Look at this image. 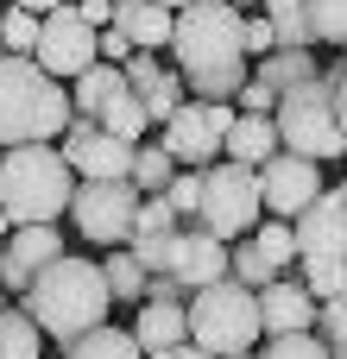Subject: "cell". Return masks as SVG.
I'll use <instances>...</instances> for the list:
<instances>
[{
  "mask_svg": "<svg viewBox=\"0 0 347 359\" xmlns=\"http://www.w3.org/2000/svg\"><path fill=\"white\" fill-rule=\"evenodd\" d=\"M0 359H44V334L25 309H0Z\"/></svg>",
  "mask_w": 347,
  "mask_h": 359,
  "instance_id": "obj_26",
  "label": "cell"
},
{
  "mask_svg": "<svg viewBox=\"0 0 347 359\" xmlns=\"http://www.w3.org/2000/svg\"><path fill=\"white\" fill-rule=\"evenodd\" d=\"M152 359H215V353H202L196 341H177V347H164V353H152Z\"/></svg>",
  "mask_w": 347,
  "mask_h": 359,
  "instance_id": "obj_43",
  "label": "cell"
},
{
  "mask_svg": "<svg viewBox=\"0 0 347 359\" xmlns=\"http://www.w3.org/2000/svg\"><path fill=\"white\" fill-rule=\"evenodd\" d=\"M76 13H82V19L95 25V32H101V25L114 19V0H76Z\"/></svg>",
  "mask_w": 347,
  "mask_h": 359,
  "instance_id": "obj_42",
  "label": "cell"
},
{
  "mask_svg": "<svg viewBox=\"0 0 347 359\" xmlns=\"http://www.w3.org/2000/svg\"><path fill=\"white\" fill-rule=\"evenodd\" d=\"M272 107H278V95H272L259 76H253V82H240V95H234V114H272Z\"/></svg>",
  "mask_w": 347,
  "mask_h": 359,
  "instance_id": "obj_40",
  "label": "cell"
},
{
  "mask_svg": "<svg viewBox=\"0 0 347 359\" xmlns=\"http://www.w3.org/2000/svg\"><path fill=\"white\" fill-rule=\"evenodd\" d=\"M316 334H322V347H347V290L316 303Z\"/></svg>",
  "mask_w": 347,
  "mask_h": 359,
  "instance_id": "obj_37",
  "label": "cell"
},
{
  "mask_svg": "<svg viewBox=\"0 0 347 359\" xmlns=\"http://www.w3.org/2000/svg\"><path fill=\"white\" fill-rule=\"evenodd\" d=\"M139 101H145V120H152V126H164V120L190 101V88H183V76H177V69H164L152 88H139Z\"/></svg>",
  "mask_w": 347,
  "mask_h": 359,
  "instance_id": "obj_29",
  "label": "cell"
},
{
  "mask_svg": "<svg viewBox=\"0 0 347 359\" xmlns=\"http://www.w3.org/2000/svg\"><path fill=\"white\" fill-rule=\"evenodd\" d=\"M95 50H101L107 63H126V57H133V44H126V32H114V25H101V32H95Z\"/></svg>",
  "mask_w": 347,
  "mask_h": 359,
  "instance_id": "obj_41",
  "label": "cell"
},
{
  "mask_svg": "<svg viewBox=\"0 0 347 359\" xmlns=\"http://www.w3.org/2000/svg\"><path fill=\"white\" fill-rule=\"evenodd\" d=\"M259 215H266V202H259V170H253V164H234V158H215V164L202 170V208H196L190 227H202V233H215V240L234 246L240 233L259 227Z\"/></svg>",
  "mask_w": 347,
  "mask_h": 359,
  "instance_id": "obj_7",
  "label": "cell"
},
{
  "mask_svg": "<svg viewBox=\"0 0 347 359\" xmlns=\"http://www.w3.org/2000/svg\"><path fill=\"white\" fill-rule=\"evenodd\" d=\"M240 44H247L253 57L278 50V32H272V19H266V13H240Z\"/></svg>",
  "mask_w": 347,
  "mask_h": 359,
  "instance_id": "obj_38",
  "label": "cell"
},
{
  "mask_svg": "<svg viewBox=\"0 0 347 359\" xmlns=\"http://www.w3.org/2000/svg\"><path fill=\"white\" fill-rule=\"evenodd\" d=\"M322 69H316V50H266L259 57V82L272 88V95H284V88H303V82H316Z\"/></svg>",
  "mask_w": 347,
  "mask_h": 359,
  "instance_id": "obj_21",
  "label": "cell"
},
{
  "mask_svg": "<svg viewBox=\"0 0 347 359\" xmlns=\"http://www.w3.org/2000/svg\"><path fill=\"white\" fill-rule=\"evenodd\" d=\"M221 359H253V353H221Z\"/></svg>",
  "mask_w": 347,
  "mask_h": 359,
  "instance_id": "obj_48",
  "label": "cell"
},
{
  "mask_svg": "<svg viewBox=\"0 0 347 359\" xmlns=\"http://www.w3.org/2000/svg\"><path fill=\"white\" fill-rule=\"evenodd\" d=\"M171 177H177V158H171L164 145H139V151H133V189H139V196H164Z\"/></svg>",
  "mask_w": 347,
  "mask_h": 359,
  "instance_id": "obj_27",
  "label": "cell"
},
{
  "mask_svg": "<svg viewBox=\"0 0 347 359\" xmlns=\"http://www.w3.org/2000/svg\"><path fill=\"white\" fill-rule=\"evenodd\" d=\"M164 202H171L177 221H196V208H202V170H177L171 189H164Z\"/></svg>",
  "mask_w": 347,
  "mask_h": 359,
  "instance_id": "obj_36",
  "label": "cell"
},
{
  "mask_svg": "<svg viewBox=\"0 0 347 359\" xmlns=\"http://www.w3.org/2000/svg\"><path fill=\"white\" fill-rule=\"evenodd\" d=\"M171 6H158V0H114V32H126V44L133 50H171Z\"/></svg>",
  "mask_w": 347,
  "mask_h": 359,
  "instance_id": "obj_17",
  "label": "cell"
},
{
  "mask_svg": "<svg viewBox=\"0 0 347 359\" xmlns=\"http://www.w3.org/2000/svg\"><path fill=\"white\" fill-rule=\"evenodd\" d=\"M253 246L266 252V265H272L278 278H284V271L297 265V233H291V221H278V215H272V221H266V227L253 233Z\"/></svg>",
  "mask_w": 347,
  "mask_h": 359,
  "instance_id": "obj_30",
  "label": "cell"
},
{
  "mask_svg": "<svg viewBox=\"0 0 347 359\" xmlns=\"http://www.w3.org/2000/svg\"><path fill=\"white\" fill-rule=\"evenodd\" d=\"M228 6H259V0H228Z\"/></svg>",
  "mask_w": 347,
  "mask_h": 359,
  "instance_id": "obj_47",
  "label": "cell"
},
{
  "mask_svg": "<svg viewBox=\"0 0 347 359\" xmlns=\"http://www.w3.org/2000/svg\"><path fill=\"white\" fill-rule=\"evenodd\" d=\"M38 19H44V13H25V6L6 0V13H0V50H6V57H32V44H38Z\"/></svg>",
  "mask_w": 347,
  "mask_h": 359,
  "instance_id": "obj_28",
  "label": "cell"
},
{
  "mask_svg": "<svg viewBox=\"0 0 347 359\" xmlns=\"http://www.w3.org/2000/svg\"><path fill=\"white\" fill-rule=\"evenodd\" d=\"M183 221L171 215V202L164 196H139V215H133V240H171Z\"/></svg>",
  "mask_w": 347,
  "mask_h": 359,
  "instance_id": "obj_31",
  "label": "cell"
},
{
  "mask_svg": "<svg viewBox=\"0 0 347 359\" xmlns=\"http://www.w3.org/2000/svg\"><path fill=\"white\" fill-rule=\"evenodd\" d=\"M120 69H126V88H152V82L164 76V63H158L152 50H133V57H126Z\"/></svg>",
  "mask_w": 347,
  "mask_h": 359,
  "instance_id": "obj_39",
  "label": "cell"
},
{
  "mask_svg": "<svg viewBox=\"0 0 347 359\" xmlns=\"http://www.w3.org/2000/svg\"><path fill=\"white\" fill-rule=\"evenodd\" d=\"M228 278H240L247 290H259V284H272L278 271H272V265H266V252L247 240V246H228Z\"/></svg>",
  "mask_w": 347,
  "mask_h": 359,
  "instance_id": "obj_35",
  "label": "cell"
},
{
  "mask_svg": "<svg viewBox=\"0 0 347 359\" xmlns=\"http://www.w3.org/2000/svg\"><path fill=\"white\" fill-rule=\"evenodd\" d=\"M158 6H171V13H177V6H190V0H158Z\"/></svg>",
  "mask_w": 347,
  "mask_h": 359,
  "instance_id": "obj_46",
  "label": "cell"
},
{
  "mask_svg": "<svg viewBox=\"0 0 347 359\" xmlns=\"http://www.w3.org/2000/svg\"><path fill=\"white\" fill-rule=\"evenodd\" d=\"M0 265H6V240H0Z\"/></svg>",
  "mask_w": 347,
  "mask_h": 359,
  "instance_id": "obj_49",
  "label": "cell"
},
{
  "mask_svg": "<svg viewBox=\"0 0 347 359\" xmlns=\"http://www.w3.org/2000/svg\"><path fill=\"white\" fill-rule=\"evenodd\" d=\"M183 316H190V341L215 359L259 347V290H247L240 278H215V284L190 290Z\"/></svg>",
  "mask_w": 347,
  "mask_h": 359,
  "instance_id": "obj_5",
  "label": "cell"
},
{
  "mask_svg": "<svg viewBox=\"0 0 347 359\" xmlns=\"http://www.w3.org/2000/svg\"><path fill=\"white\" fill-rule=\"evenodd\" d=\"M228 126H234V101H183L171 120H164V151L177 158V170H209L228 145Z\"/></svg>",
  "mask_w": 347,
  "mask_h": 359,
  "instance_id": "obj_9",
  "label": "cell"
},
{
  "mask_svg": "<svg viewBox=\"0 0 347 359\" xmlns=\"http://www.w3.org/2000/svg\"><path fill=\"white\" fill-rule=\"evenodd\" d=\"M316 196H322V164H316V158L272 151V158L259 164V202H266V215L297 221V215H303V202H316Z\"/></svg>",
  "mask_w": 347,
  "mask_h": 359,
  "instance_id": "obj_11",
  "label": "cell"
},
{
  "mask_svg": "<svg viewBox=\"0 0 347 359\" xmlns=\"http://www.w3.org/2000/svg\"><path fill=\"white\" fill-rule=\"evenodd\" d=\"M253 359H329V347H322L316 328H310V334H266Z\"/></svg>",
  "mask_w": 347,
  "mask_h": 359,
  "instance_id": "obj_32",
  "label": "cell"
},
{
  "mask_svg": "<svg viewBox=\"0 0 347 359\" xmlns=\"http://www.w3.org/2000/svg\"><path fill=\"white\" fill-rule=\"evenodd\" d=\"M13 6H25V13H51V6H63V0H13Z\"/></svg>",
  "mask_w": 347,
  "mask_h": 359,
  "instance_id": "obj_45",
  "label": "cell"
},
{
  "mask_svg": "<svg viewBox=\"0 0 347 359\" xmlns=\"http://www.w3.org/2000/svg\"><path fill=\"white\" fill-rule=\"evenodd\" d=\"M95 126H101V133H114V139H133V145H139V139H145V126H152V120H145L139 88H120V95L95 114Z\"/></svg>",
  "mask_w": 347,
  "mask_h": 359,
  "instance_id": "obj_24",
  "label": "cell"
},
{
  "mask_svg": "<svg viewBox=\"0 0 347 359\" xmlns=\"http://www.w3.org/2000/svg\"><path fill=\"white\" fill-rule=\"evenodd\" d=\"M76 196V170L63 151L51 145H6L0 158V215L13 227H32V221H57Z\"/></svg>",
  "mask_w": 347,
  "mask_h": 359,
  "instance_id": "obj_4",
  "label": "cell"
},
{
  "mask_svg": "<svg viewBox=\"0 0 347 359\" xmlns=\"http://www.w3.org/2000/svg\"><path fill=\"white\" fill-rule=\"evenodd\" d=\"M70 88L57 76H44L32 57H6L0 50V151L6 145H51L70 126Z\"/></svg>",
  "mask_w": 347,
  "mask_h": 359,
  "instance_id": "obj_3",
  "label": "cell"
},
{
  "mask_svg": "<svg viewBox=\"0 0 347 359\" xmlns=\"http://www.w3.org/2000/svg\"><path fill=\"white\" fill-rule=\"evenodd\" d=\"M310 25H316V44L347 50V0H310Z\"/></svg>",
  "mask_w": 347,
  "mask_h": 359,
  "instance_id": "obj_34",
  "label": "cell"
},
{
  "mask_svg": "<svg viewBox=\"0 0 347 359\" xmlns=\"http://www.w3.org/2000/svg\"><path fill=\"white\" fill-rule=\"evenodd\" d=\"M0 13H6V0H0Z\"/></svg>",
  "mask_w": 347,
  "mask_h": 359,
  "instance_id": "obj_50",
  "label": "cell"
},
{
  "mask_svg": "<svg viewBox=\"0 0 347 359\" xmlns=\"http://www.w3.org/2000/svg\"><path fill=\"white\" fill-rule=\"evenodd\" d=\"M303 290H310L316 303L341 297L347 290V259H303Z\"/></svg>",
  "mask_w": 347,
  "mask_h": 359,
  "instance_id": "obj_33",
  "label": "cell"
},
{
  "mask_svg": "<svg viewBox=\"0 0 347 359\" xmlns=\"http://www.w3.org/2000/svg\"><path fill=\"white\" fill-rule=\"evenodd\" d=\"M120 88H126V69H120V63H107V57H95V63H89V69L70 82V107L95 120V114H101V107H107Z\"/></svg>",
  "mask_w": 347,
  "mask_h": 359,
  "instance_id": "obj_20",
  "label": "cell"
},
{
  "mask_svg": "<svg viewBox=\"0 0 347 359\" xmlns=\"http://www.w3.org/2000/svg\"><path fill=\"white\" fill-rule=\"evenodd\" d=\"M101 50H95V25L63 0V6H51L44 19H38V44H32V63L44 69V76H57V82H76L89 63H95Z\"/></svg>",
  "mask_w": 347,
  "mask_h": 359,
  "instance_id": "obj_10",
  "label": "cell"
},
{
  "mask_svg": "<svg viewBox=\"0 0 347 359\" xmlns=\"http://www.w3.org/2000/svg\"><path fill=\"white\" fill-rule=\"evenodd\" d=\"M171 50L190 101H234L247 82V44H240V6L228 0H190L171 19Z\"/></svg>",
  "mask_w": 347,
  "mask_h": 359,
  "instance_id": "obj_1",
  "label": "cell"
},
{
  "mask_svg": "<svg viewBox=\"0 0 347 359\" xmlns=\"http://www.w3.org/2000/svg\"><path fill=\"white\" fill-rule=\"evenodd\" d=\"M291 233H297V259H347V183L303 202Z\"/></svg>",
  "mask_w": 347,
  "mask_h": 359,
  "instance_id": "obj_13",
  "label": "cell"
},
{
  "mask_svg": "<svg viewBox=\"0 0 347 359\" xmlns=\"http://www.w3.org/2000/svg\"><path fill=\"white\" fill-rule=\"evenodd\" d=\"M335 120H341V133H347V76L335 82Z\"/></svg>",
  "mask_w": 347,
  "mask_h": 359,
  "instance_id": "obj_44",
  "label": "cell"
},
{
  "mask_svg": "<svg viewBox=\"0 0 347 359\" xmlns=\"http://www.w3.org/2000/svg\"><path fill=\"white\" fill-rule=\"evenodd\" d=\"M272 126H278V151H297V158H341L347 151V133L335 120V88L316 76L303 88H284L278 107H272Z\"/></svg>",
  "mask_w": 347,
  "mask_h": 359,
  "instance_id": "obj_6",
  "label": "cell"
},
{
  "mask_svg": "<svg viewBox=\"0 0 347 359\" xmlns=\"http://www.w3.org/2000/svg\"><path fill=\"white\" fill-rule=\"evenodd\" d=\"M133 341H139V353H164V347L190 341V316H183V303H158V297H145V303H139V322H133Z\"/></svg>",
  "mask_w": 347,
  "mask_h": 359,
  "instance_id": "obj_18",
  "label": "cell"
},
{
  "mask_svg": "<svg viewBox=\"0 0 347 359\" xmlns=\"http://www.w3.org/2000/svg\"><path fill=\"white\" fill-rule=\"evenodd\" d=\"M101 278H107V297L114 303H145V265L120 246V252H101Z\"/></svg>",
  "mask_w": 347,
  "mask_h": 359,
  "instance_id": "obj_25",
  "label": "cell"
},
{
  "mask_svg": "<svg viewBox=\"0 0 347 359\" xmlns=\"http://www.w3.org/2000/svg\"><path fill=\"white\" fill-rule=\"evenodd\" d=\"M164 278H177L183 297L202 290V284H215V278H228V240H215V233H202V227H177V240H171V271H164Z\"/></svg>",
  "mask_w": 347,
  "mask_h": 359,
  "instance_id": "obj_15",
  "label": "cell"
},
{
  "mask_svg": "<svg viewBox=\"0 0 347 359\" xmlns=\"http://www.w3.org/2000/svg\"><path fill=\"white\" fill-rule=\"evenodd\" d=\"M57 359H63V353H57Z\"/></svg>",
  "mask_w": 347,
  "mask_h": 359,
  "instance_id": "obj_51",
  "label": "cell"
},
{
  "mask_svg": "<svg viewBox=\"0 0 347 359\" xmlns=\"http://www.w3.org/2000/svg\"><path fill=\"white\" fill-rule=\"evenodd\" d=\"M272 151H278V126H272V114H234L221 158H234V164H253V170H259Z\"/></svg>",
  "mask_w": 347,
  "mask_h": 359,
  "instance_id": "obj_19",
  "label": "cell"
},
{
  "mask_svg": "<svg viewBox=\"0 0 347 359\" xmlns=\"http://www.w3.org/2000/svg\"><path fill=\"white\" fill-rule=\"evenodd\" d=\"M272 32H278V50H316V25H310V0H259Z\"/></svg>",
  "mask_w": 347,
  "mask_h": 359,
  "instance_id": "obj_22",
  "label": "cell"
},
{
  "mask_svg": "<svg viewBox=\"0 0 347 359\" xmlns=\"http://www.w3.org/2000/svg\"><path fill=\"white\" fill-rule=\"evenodd\" d=\"M63 158H70V170L76 177H133V139H114V133H101L89 114H70V126H63V145H57Z\"/></svg>",
  "mask_w": 347,
  "mask_h": 359,
  "instance_id": "obj_12",
  "label": "cell"
},
{
  "mask_svg": "<svg viewBox=\"0 0 347 359\" xmlns=\"http://www.w3.org/2000/svg\"><path fill=\"white\" fill-rule=\"evenodd\" d=\"M70 215H76L82 240L126 246L133 240V215H139V189H133V177H76Z\"/></svg>",
  "mask_w": 347,
  "mask_h": 359,
  "instance_id": "obj_8",
  "label": "cell"
},
{
  "mask_svg": "<svg viewBox=\"0 0 347 359\" xmlns=\"http://www.w3.org/2000/svg\"><path fill=\"white\" fill-rule=\"evenodd\" d=\"M57 252H63V240H57V221H32V227H13V233H6V265H0V290L25 297L32 271H44V265H51Z\"/></svg>",
  "mask_w": 347,
  "mask_h": 359,
  "instance_id": "obj_14",
  "label": "cell"
},
{
  "mask_svg": "<svg viewBox=\"0 0 347 359\" xmlns=\"http://www.w3.org/2000/svg\"><path fill=\"white\" fill-rule=\"evenodd\" d=\"M25 316L38 322V334H51V341H76V334H89V328H101V316H107V278H101V265L95 259H70V252H57L44 271H32V284H25Z\"/></svg>",
  "mask_w": 347,
  "mask_h": 359,
  "instance_id": "obj_2",
  "label": "cell"
},
{
  "mask_svg": "<svg viewBox=\"0 0 347 359\" xmlns=\"http://www.w3.org/2000/svg\"><path fill=\"white\" fill-rule=\"evenodd\" d=\"M316 328V297L291 278L259 284V341L266 334H310Z\"/></svg>",
  "mask_w": 347,
  "mask_h": 359,
  "instance_id": "obj_16",
  "label": "cell"
},
{
  "mask_svg": "<svg viewBox=\"0 0 347 359\" xmlns=\"http://www.w3.org/2000/svg\"><path fill=\"white\" fill-rule=\"evenodd\" d=\"M63 359H145L139 353V341L126 334V328H89V334H76V341H63Z\"/></svg>",
  "mask_w": 347,
  "mask_h": 359,
  "instance_id": "obj_23",
  "label": "cell"
}]
</instances>
